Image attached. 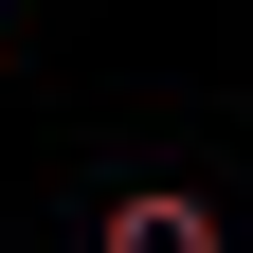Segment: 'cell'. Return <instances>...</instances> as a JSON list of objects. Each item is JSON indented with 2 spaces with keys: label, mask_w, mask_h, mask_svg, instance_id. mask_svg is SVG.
I'll use <instances>...</instances> for the list:
<instances>
[{
  "label": "cell",
  "mask_w": 253,
  "mask_h": 253,
  "mask_svg": "<svg viewBox=\"0 0 253 253\" xmlns=\"http://www.w3.org/2000/svg\"><path fill=\"white\" fill-rule=\"evenodd\" d=\"M109 253H217V199H181V181L163 199H109Z\"/></svg>",
  "instance_id": "1"
}]
</instances>
